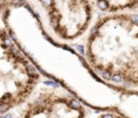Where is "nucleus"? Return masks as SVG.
<instances>
[{"instance_id": "nucleus-1", "label": "nucleus", "mask_w": 138, "mask_h": 118, "mask_svg": "<svg viewBox=\"0 0 138 118\" xmlns=\"http://www.w3.org/2000/svg\"><path fill=\"white\" fill-rule=\"evenodd\" d=\"M1 22L44 78L53 80L98 113L138 118V89L100 78L71 44L58 42L47 35L28 0H13Z\"/></svg>"}, {"instance_id": "nucleus-2", "label": "nucleus", "mask_w": 138, "mask_h": 118, "mask_svg": "<svg viewBox=\"0 0 138 118\" xmlns=\"http://www.w3.org/2000/svg\"><path fill=\"white\" fill-rule=\"evenodd\" d=\"M83 56L100 78L138 89V15L123 11L97 17L84 38Z\"/></svg>"}, {"instance_id": "nucleus-3", "label": "nucleus", "mask_w": 138, "mask_h": 118, "mask_svg": "<svg viewBox=\"0 0 138 118\" xmlns=\"http://www.w3.org/2000/svg\"><path fill=\"white\" fill-rule=\"evenodd\" d=\"M43 78L0 21V115L24 105Z\"/></svg>"}, {"instance_id": "nucleus-4", "label": "nucleus", "mask_w": 138, "mask_h": 118, "mask_svg": "<svg viewBox=\"0 0 138 118\" xmlns=\"http://www.w3.org/2000/svg\"><path fill=\"white\" fill-rule=\"evenodd\" d=\"M43 28L58 42L74 44L85 38L95 21V0H28Z\"/></svg>"}, {"instance_id": "nucleus-5", "label": "nucleus", "mask_w": 138, "mask_h": 118, "mask_svg": "<svg viewBox=\"0 0 138 118\" xmlns=\"http://www.w3.org/2000/svg\"><path fill=\"white\" fill-rule=\"evenodd\" d=\"M85 105L57 84H43L25 103L22 118H85Z\"/></svg>"}, {"instance_id": "nucleus-6", "label": "nucleus", "mask_w": 138, "mask_h": 118, "mask_svg": "<svg viewBox=\"0 0 138 118\" xmlns=\"http://www.w3.org/2000/svg\"><path fill=\"white\" fill-rule=\"evenodd\" d=\"M13 0H0V21H1V17L3 15L4 11L7 10V8L9 7V4Z\"/></svg>"}, {"instance_id": "nucleus-7", "label": "nucleus", "mask_w": 138, "mask_h": 118, "mask_svg": "<svg viewBox=\"0 0 138 118\" xmlns=\"http://www.w3.org/2000/svg\"><path fill=\"white\" fill-rule=\"evenodd\" d=\"M96 118H123V117L120 116V115H118V114H115V113H111V112H101Z\"/></svg>"}]
</instances>
